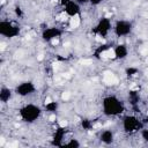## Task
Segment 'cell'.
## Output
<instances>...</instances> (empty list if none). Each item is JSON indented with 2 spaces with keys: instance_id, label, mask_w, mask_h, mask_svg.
<instances>
[{
  "instance_id": "obj_1",
  "label": "cell",
  "mask_w": 148,
  "mask_h": 148,
  "mask_svg": "<svg viewBox=\"0 0 148 148\" xmlns=\"http://www.w3.org/2000/svg\"><path fill=\"white\" fill-rule=\"evenodd\" d=\"M125 110L124 102L114 95H108L102 99V112L106 117H119Z\"/></svg>"
},
{
  "instance_id": "obj_2",
  "label": "cell",
  "mask_w": 148,
  "mask_h": 148,
  "mask_svg": "<svg viewBox=\"0 0 148 148\" xmlns=\"http://www.w3.org/2000/svg\"><path fill=\"white\" fill-rule=\"evenodd\" d=\"M43 111L44 110L39 105L34 103H27L18 109V116L22 121L27 124H32L42 117Z\"/></svg>"
},
{
  "instance_id": "obj_3",
  "label": "cell",
  "mask_w": 148,
  "mask_h": 148,
  "mask_svg": "<svg viewBox=\"0 0 148 148\" xmlns=\"http://www.w3.org/2000/svg\"><path fill=\"white\" fill-rule=\"evenodd\" d=\"M143 120L139 119L138 116L135 114H125L121 118V127L123 131L126 134H134L136 132H140L145 127Z\"/></svg>"
},
{
  "instance_id": "obj_4",
  "label": "cell",
  "mask_w": 148,
  "mask_h": 148,
  "mask_svg": "<svg viewBox=\"0 0 148 148\" xmlns=\"http://www.w3.org/2000/svg\"><path fill=\"white\" fill-rule=\"evenodd\" d=\"M21 34V28L9 20H1L0 21V35L5 38L12 39L18 37Z\"/></svg>"
},
{
  "instance_id": "obj_5",
  "label": "cell",
  "mask_w": 148,
  "mask_h": 148,
  "mask_svg": "<svg viewBox=\"0 0 148 148\" xmlns=\"http://www.w3.org/2000/svg\"><path fill=\"white\" fill-rule=\"evenodd\" d=\"M112 31L118 38L127 37L133 31V23L130 20H117L113 24Z\"/></svg>"
},
{
  "instance_id": "obj_6",
  "label": "cell",
  "mask_w": 148,
  "mask_h": 148,
  "mask_svg": "<svg viewBox=\"0 0 148 148\" xmlns=\"http://www.w3.org/2000/svg\"><path fill=\"white\" fill-rule=\"evenodd\" d=\"M112 28H113V24H112L111 20L106 16H102L97 21L95 27L91 29V32L99 37H106L110 34V31L112 30Z\"/></svg>"
},
{
  "instance_id": "obj_7",
  "label": "cell",
  "mask_w": 148,
  "mask_h": 148,
  "mask_svg": "<svg viewBox=\"0 0 148 148\" xmlns=\"http://www.w3.org/2000/svg\"><path fill=\"white\" fill-rule=\"evenodd\" d=\"M35 91H36V86L30 80L20 82L14 89V92L20 97H28V96L32 95Z\"/></svg>"
},
{
  "instance_id": "obj_8",
  "label": "cell",
  "mask_w": 148,
  "mask_h": 148,
  "mask_svg": "<svg viewBox=\"0 0 148 148\" xmlns=\"http://www.w3.org/2000/svg\"><path fill=\"white\" fill-rule=\"evenodd\" d=\"M64 34V30L61 28H58V27H46L42 30V39L46 43H50V42H53L54 39H58L61 37V35Z\"/></svg>"
},
{
  "instance_id": "obj_9",
  "label": "cell",
  "mask_w": 148,
  "mask_h": 148,
  "mask_svg": "<svg viewBox=\"0 0 148 148\" xmlns=\"http://www.w3.org/2000/svg\"><path fill=\"white\" fill-rule=\"evenodd\" d=\"M62 8H64V13L68 17H75L81 14V6L74 0H71L69 2H67Z\"/></svg>"
},
{
  "instance_id": "obj_10",
  "label": "cell",
  "mask_w": 148,
  "mask_h": 148,
  "mask_svg": "<svg viewBox=\"0 0 148 148\" xmlns=\"http://www.w3.org/2000/svg\"><path fill=\"white\" fill-rule=\"evenodd\" d=\"M66 128L65 127H58L53 135H52V139H51V145L52 146H56V147H62L64 146V140H65V136H66Z\"/></svg>"
},
{
  "instance_id": "obj_11",
  "label": "cell",
  "mask_w": 148,
  "mask_h": 148,
  "mask_svg": "<svg viewBox=\"0 0 148 148\" xmlns=\"http://www.w3.org/2000/svg\"><path fill=\"white\" fill-rule=\"evenodd\" d=\"M128 46L124 43H119L113 47V58L117 60H124L128 57Z\"/></svg>"
},
{
  "instance_id": "obj_12",
  "label": "cell",
  "mask_w": 148,
  "mask_h": 148,
  "mask_svg": "<svg viewBox=\"0 0 148 148\" xmlns=\"http://www.w3.org/2000/svg\"><path fill=\"white\" fill-rule=\"evenodd\" d=\"M99 140L104 145H111L114 141V133L112 130H103L99 134Z\"/></svg>"
},
{
  "instance_id": "obj_13",
  "label": "cell",
  "mask_w": 148,
  "mask_h": 148,
  "mask_svg": "<svg viewBox=\"0 0 148 148\" xmlns=\"http://www.w3.org/2000/svg\"><path fill=\"white\" fill-rule=\"evenodd\" d=\"M13 94H15V92H14L10 88L2 86V87L0 88V102H1L2 104H7V103L12 99Z\"/></svg>"
},
{
  "instance_id": "obj_14",
  "label": "cell",
  "mask_w": 148,
  "mask_h": 148,
  "mask_svg": "<svg viewBox=\"0 0 148 148\" xmlns=\"http://www.w3.org/2000/svg\"><path fill=\"white\" fill-rule=\"evenodd\" d=\"M139 101H140L139 92L135 91V90H130V91H128V102H130L132 109L134 110V112H139V111H138Z\"/></svg>"
},
{
  "instance_id": "obj_15",
  "label": "cell",
  "mask_w": 148,
  "mask_h": 148,
  "mask_svg": "<svg viewBox=\"0 0 148 148\" xmlns=\"http://www.w3.org/2000/svg\"><path fill=\"white\" fill-rule=\"evenodd\" d=\"M59 109V102L57 101H49L44 105V110L49 113H56Z\"/></svg>"
},
{
  "instance_id": "obj_16",
  "label": "cell",
  "mask_w": 148,
  "mask_h": 148,
  "mask_svg": "<svg viewBox=\"0 0 148 148\" xmlns=\"http://www.w3.org/2000/svg\"><path fill=\"white\" fill-rule=\"evenodd\" d=\"M62 147H72V148H79L81 147V142L77 139H69L67 142L64 143Z\"/></svg>"
},
{
  "instance_id": "obj_17",
  "label": "cell",
  "mask_w": 148,
  "mask_h": 148,
  "mask_svg": "<svg viewBox=\"0 0 148 148\" xmlns=\"http://www.w3.org/2000/svg\"><path fill=\"white\" fill-rule=\"evenodd\" d=\"M81 127L84 130V131H90L92 128V121L90 119H87V118H83L81 120Z\"/></svg>"
},
{
  "instance_id": "obj_18",
  "label": "cell",
  "mask_w": 148,
  "mask_h": 148,
  "mask_svg": "<svg viewBox=\"0 0 148 148\" xmlns=\"http://www.w3.org/2000/svg\"><path fill=\"white\" fill-rule=\"evenodd\" d=\"M110 47H111V46H110V45H108V44H103V45L98 46V47L96 49V51H95V57H96V58H98V56H99V54H103V53H104V52H106Z\"/></svg>"
},
{
  "instance_id": "obj_19",
  "label": "cell",
  "mask_w": 148,
  "mask_h": 148,
  "mask_svg": "<svg viewBox=\"0 0 148 148\" xmlns=\"http://www.w3.org/2000/svg\"><path fill=\"white\" fill-rule=\"evenodd\" d=\"M139 73V69L136 68V67H127L126 69H125V74H126V76L127 77H133L134 75H136Z\"/></svg>"
},
{
  "instance_id": "obj_20",
  "label": "cell",
  "mask_w": 148,
  "mask_h": 148,
  "mask_svg": "<svg viewBox=\"0 0 148 148\" xmlns=\"http://www.w3.org/2000/svg\"><path fill=\"white\" fill-rule=\"evenodd\" d=\"M140 135H141V139L148 143V127H143L141 131H140Z\"/></svg>"
},
{
  "instance_id": "obj_21",
  "label": "cell",
  "mask_w": 148,
  "mask_h": 148,
  "mask_svg": "<svg viewBox=\"0 0 148 148\" xmlns=\"http://www.w3.org/2000/svg\"><path fill=\"white\" fill-rule=\"evenodd\" d=\"M103 2V0H89V5L92 7H97Z\"/></svg>"
},
{
  "instance_id": "obj_22",
  "label": "cell",
  "mask_w": 148,
  "mask_h": 148,
  "mask_svg": "<svg viewBox=\"0 0 148 148\" xmlns=\"http://www.w3.org/2000/svg\"><path fill=\"white\" fill-rule=\"evenodd\" d=\"M15 15H16L17 17H22V16H23V12H22V9H21L20 7H16V8H15Z\"/></svg>"
},
{
  "instance_id": "obj_23",
  "label": "cell",
  "mask_w": 148,
  "mask_h": 148,
  "mask_svg": "<svg viewBox=\"0 0 148 148\" xmlns=\"http://www.w3.org/2000/svg\"><path fill=\"white\" fill-rule=\"evenodd\" d=\"M75 2H77L80 6H84V5H88L89 3V0H74Z\"/></svg>"
},
{
  "instance_id": "obj_24",
  "label": "cell",
  "mask_w": 148,
  "mask_h": 148,
  "mask_svg": "<svg viewBox=\"0 0 148 148\" xmlns=\"http://www.w3.org/2000/svg\"><path fill=\"white\" fill-rule=\"evenodd\" d=\"M69 1H71V0H59V3H60L62 7H64V6H65L67 2H69Z\"/></svg>"
},
{
  "instance_id": "obj_25",
  "label": "cell",
  "mask_w": 148,
  "mask_h": 148,
  "mask_svg": "<svg viewBox=\"0 0 148 148\" xmlns=\"http://www.w3.org/2000/svg\"><path fill=\"white\" fill-rule=\"evenodd\" d=\"M143 123H145V124H147V125H148V114H147V116H146V118H145V119H143Z\"/></svg>"
}]
</instances>
